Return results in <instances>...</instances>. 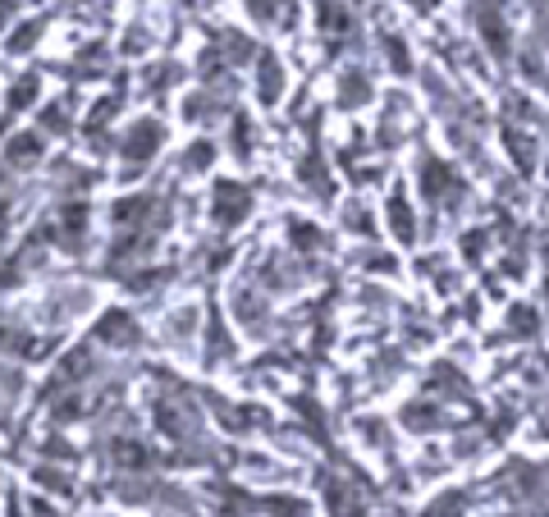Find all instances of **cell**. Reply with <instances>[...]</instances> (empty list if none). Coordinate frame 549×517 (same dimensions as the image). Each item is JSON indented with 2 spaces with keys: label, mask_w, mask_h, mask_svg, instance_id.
Returning <instances> with one entry per match:
<instances>
[{
  "label": "cell",
  "mask_w": 549,
  "mask_h": 517,
  "mask_svg": "<svg viewBox=\"0 0 549 517\" xmlns=\"http://www.w3.org/2000/svg\"><path fill=\"white\" fill-rule=\"evenodd\" d=\"M412 5H417V10H430V5H435V0H412Z\"/></svg>",
  "instance_id": "6da1fadb"
}]
</instances>
